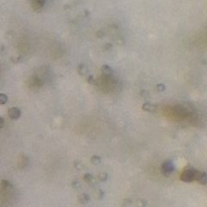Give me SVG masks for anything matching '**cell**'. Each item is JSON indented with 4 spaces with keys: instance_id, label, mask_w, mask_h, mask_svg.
Here are the masks:
<instances>
[{
    "instance_id": "1",
    "label": "cell",
    "mask_w": 207,
    "mask_h": 207,
    "mask_svg": "<svg viewBox=\"0 0 207 207\" xmlns=\"http://www.w3.org/2000/svg\"><path fill=\"white\" fill-rule=\"evenodd\" d=\"M196 171L194 168L192 167H187L183 170V172L180 175V179L181 181L185 182V183H191L193 181H195V175H196Z\"/></svg>"
},
{
    "instance_id": "2",
    "label": "cell",
    "mask_w": 207,
    "mask_h": 207,
    "mask_svg": "<svg viewBox=\"0 0 207 207\" xmlns=\"http://www.w3.org/2000/svg\"><path fill=\"white\" fill-rule=\"evenodd\" d=\"M174 164L171 161H165L162 165V173L164 176H170L174 171Z\"/></svg>"
},
{
    "instance_id": "3",
    "label": "cell",
    "mask_w": 207,
    "mask_h": 207,
    "mask_svg": "<svg viewBox=\"0 0 207 207\" xmlns=\"http://www.w3.org/2000/svg\"><path fill=\"white\" fill-rule=\"evenodd\" d=\"M195 180L202 184V185H206L207 184V175L203 171H196V175H195Z\"/></svg>"
},
{
    "instance_id": "4",
    "label": "cell",
    "mask_w": 207,
    "mask_h": 207,
    "mask_svg": "<svg viewBox=\"0 0 207 207\" xmlns=\"http://www.w3.org/2000/svg\"><path fill=\"white\" fill-rule=\"evenodd\" d=\"M21 115V111L19 108H17V107H11V108L8 110V116H9V118L12 119V120H16L20 117Z\"/></svg>"
},
{
    "instance_id": "5",
    "label": "cell",
    "mask_w": 207,
    "mask_h": 207,
    "mask_svg": "<svg viewBox=\"0 0 207 207\" xmlns=\"http://www.w3.org/2000/svg\"><path fill=\"white\" fill-rule=\"evenodd\" d=\"M46 0H31V7L34 11H40L43 9Z\"/></svg>"
},
{
    "instance_id": "6",
    "label": "cell",
    "mask_w": 207,
    "mask_h": 207,
    "mask_svg": "<svg viewBox=\"0 0 207 207\" xmlns=\"http://www.w3.org/2000/svg\"><path fill=\"white\" fill-rule=\"evenodd\" d=\"M157 104H154V103H150V102H146L142 104V110H145L147 112H154L157 110Z\"/></svg>"
},
{
    "instance_id": "7",
    "label": "cell",
    "mask_w": 207,
    "mask_h": 207,
    "mask_svg": "<svg viewBox=\"0 0 207 207\" xmlns=\"http://www.w3.org/2000/svg\"><path fill=\"white\" fill-rule=\"evenodd\" d=\"M84 181L86 183H88V184H90V185H93V184L95 183V178H94L93 175L87 173V174L84 175Z\"/></svg>"
},
{
    "instance_id": "8",
    "label": "cell",
    "mask_w": 207,
    "mask_h": 207,
    "mask_svg": "<svg viewBox=\"0 0 207 207\" xmlns=\"http://www.w3.org/2000/svg\"><path fill=\"white\" fill-rule=\"evenodd\" d=\"M78 200H79V202L81 204H85V203H87V202H89L90 196L88 194H86V193H82L81 195H79Z\"/></svg>"
},
{
    "instance_id": "9",
    "label": "cell",
    "mask_w": 207,
    "mask_h": 207,
    "mask_svg": "<svg viewBox=\"0 0 207 207\" xmlns=\"http://www.w3.org/2000/svg\"><path fill=\"white\" fill-rule=\"evenodd\" d=\"M101 72L105 75H112L113 74V70H112L111 67H109L108 65H103L101 67Z\"/></svg>"
},
{
    "instance_id": "10",
    "label": "cell",
    "mask_w": 207,
    "mask_h": 207,
    "mask_svg": "<svg viewBox=\"0 0 207 207\" xmlns=\"http://www.w3.org/2000/svg\"><path fill=\"white\" fill-rule=\"evenodd\" d=\"M90 162H91V164H93V165H99L101 163V158L97 155H94V156L91 157Z\"/></svg>"
},
{
    "instance_id": "11",
    "label": "cell",
    "mask_w": 207,
    "mask_h": 207,
    "mask_svg": "<svg viewBox=\"0 0 207 207\" xmlns=\"http://www.w3.org/2000/svg\"><path fill=\"white\" fill-rule=\"evenodd\" d=\"M78 72H79V73H80L81 75H82V76L88 74V68H87V66H85V65H80V66L78 67Z\"/></svg>"
},
{
    "instance_id": "12",
    "label": "cell",
    "mask_w": 207,
    "mask_h": 207,
    "mask_svg": "<svg viewBox=\"0 0 207 207\" xmlns=\"http://www.w3.org/2000/svg\"><path fill=\"white\" fill-rule=\"evenodd\" d=\"M97 178H98L99 181H101V182H105L106 180L108 179V174L105 173V172H102V173H100V174H98Z\"/></svg>"
},
{
    "instance_id": "13",
    "label": "cell",
    "mask_w": 207,
    "mask_h": 207,
    "mask_svg": "<svg viewBox=\"0 0 207 207\" xmlns=\"http://www.w3.org/2000/svg\"><path fill=\"white\" fill-rule=\"evenodd\" d=\"M8 101V97L5 95L4 93H0V105H4L6 104Z\"/></svg>"
},
{
    "instance_id": "14",
    "label": "cell",
    "mask_w": 207,
    "mask_h": 207,
    "mask_svg": "<svg viewBox=\"0 0 207 207\" xmlns=\"http://www.w3.org/2000/svg\"><path fill=\"white\" fill-rule=\"evenodd\" d=\"M83 167H84V165L81 163L80 161H76L75 162V168L76 169H78V170H82L83 169Z\"/></svg>"
},
{
    "instance_id": "15",
    "label": "cell",
    "mask_w": 207,
    "mask_h": 207,
    "mask_svg": "<svg viewBox=\"0 0 207 207\" xmlns=\"http://www.w3.org/2000/svg\"><path fill=\"white\" fill-rule=\"evenodd\" d=\"M87 81H88V83H90V84H95V85L97 84L96 80L94 79V77H93V76H91V75H89V76H88Z\"/></svg>"
},
{
    "instance_id": "16",
    "label": "cell",
    "mask_w": 207,
    "mask_h": 207,
    "mask_svg": "<svg viewBox=\"0 0 207 207\" xmlns=\"http://www.w3.org/2000/svg\"><path fill=\"white\" fill-rule=\"evenodd\" d=\"M157 90H158L159 92H164L166 90V86L164 84H159V85H157Z\"/></svg>"
},
{
    "instance_id": "17",
    "label": "cell",
    "mask_w": 207,
    "mask_h": 207,
    "mask_svg": "<svg viewBox=\"0 0 207 207\" xmlns=\"http://www.w3.org/2000/svg\"><path fill=\"white\" fill-rule=\"evenodd\" d=\"M137 204L138 207H145V206H147V202L145 200H137Z\"/></svg>"
},
{
    "instance_id": "18",
    "label": "cell",
    "mask_w": 207,
    "mask_h": 207,
    "mask_svg": "<svg viewBox=\"0 0 207 207\" xmlns=\"http://www.w3.org/2000/svg\"><path fill=\"white\" fill-rule=\"evenodd\" d=\"M97 195H98V199H101L103 197V191L102 190H97Z\"/></svg>"
},
{
    "instance_id": "19",
    "label": "cell",
    "mask_w": 207,
    "mask_h": 207,
    "mask_svg": "<svg viewBox=\"0 0 207 207\" xmlns=\"http://www.w3.org/2000/svg\"><path fill=\"white\" fill-rule=\"evenodd\" d=\"M4 123H5L4 122V119L1 117V116H0V128H2L4 127Z\"/></svg>"
},
{
    "instance_id": "20",
    "label": "cell",
    "mask_w": 207,
    "mask_h": 207,
    "mask_svg": "<svg viewBox=\"0 0 207 207\" xmlns=\"http://www.w3.org/2000/svg\"><path fill=\"white\" fill-rule=\"evenodd\" d=\"M73 187H74V188H78V187H80V183L77 182V181L73 182Z\"/></svg>"
}]
</instances>
